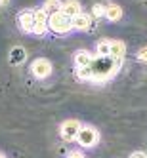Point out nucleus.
<instances>
[{"instance_id": "obj_1", "label": "nucleus", "mask_w": 147, "mask_h": 158, "mask_svg": "<svg viewBox=\"0 0 147 158\" xmlns=\"http://www.w3.org/2000/svg\"><path fill=\"white\" fill-rule=\"evenodd\" d=\"M120 61H115L111 57H97L92 59L90 69H92V80H107L119 71Z\"/></svg>"}, {"instance_id": "obj_2", "label": "nucleus", "mask_w": 147, "mask_h": 158, "mask_svg": "<svg viewBox=\"0 0 147 158\" xmlns=\"http://www.w3.org/2000/svg\"><path fill=\"white\" fill-rule=\"evenodd\" d=\"M48 29H52L55 35H67L73 25H71V17H67L63 12H58V14H52L48 17Z\"/></svg>"}, {"instance_id": "obj_3", "label": "nucleus", "mask_w": 147, "mask_h": 158, "mask_svg": "<svg viewBox=\"0 0 147 158\" xmlns=\"http://www.w3.org/2000/svg\"><path fill=\"white\" fill-rule=\"evenodd\" d=\"M76 141H78V145H82L84 149H92V147H96L97 141H99V133L92 126H82L80 130H78Z\"/></svg>"}, {"instance_id": "obj_4", "label": "nucleus", "mask_w": 147, "mask_h": 158, "mask_svg": "<svg viewBox=\"0 0 147 158\" xmlns=\"http://www.w3.org/2000/svg\"><path fill=\"white\" fill-rule=\"evenodd\" d=\"M80 128H82V124L78 120H75V118H71V120H65L59 126V133H61V137L65 141H75Z\"/></svg>"}, {"instance_id": "obj_5", "label": "nucleus", "mask_w": 147, "mask_h": 158, "mask_svg": "<svg viewBox=\"0 0 147 158\" xmlns=\"http://www.w3.org/2000/svg\"><path fill=\"white\" fill-rule=\"evenodd\" d=\"M31 73L35 74L37 78H48L52 74V63L48 59H44V57H38L32 61L31 65Z\"/></svg>"}, {"instance_id": "obj_6", "label": "nucleus", "mask_w": 147, "mask_h": 158, "mask_svg": "<svg viewBox=\"0 0 147 158\" xmlns=\"http://www.w3.org/2000/svg\"><path fill=\"white\" fill-rule=\"evenodd\" d=\"M19 27L25 32H32V27H35V12L32 10H25L19 14Z\"/></svg>"}, {"instance_id": "obj_7", "label": "nucleus", "mask_w": 147, "mask_h": 158, "mask_svg": "<svg viewBox=\"0 0 147 158\" xmlns=\"http://www.w3.org/2000/svg\"><path fill=\"white\" fill-rule=\"evenodd\" d=\"M124 53H126V46H124V42H120V40H113L111 46H109V57L115 59V61H122Z\"/></svg>"}, {"instance_id": "obj_8", "label": "nucleus", "mask_w": 147, "mask_h": 158, "mask_svg": "<svg viewBox=\"0 0 147 158\" xmlns=\"http://www.w3.org/2000/svg\"><path fill=\"white\" fill-rule=\"evenodd\" d=\"M90 23H92V17H90L88 14H82V12L78 15H75V17H71V25L76 31H86L90 27Z\"/></svg>"}, {"instance_id": "obj_9", "label": "nucleus", "mask_w": 147, "mask_h": 158, "mask_svg": "<svg viewBox=\"0 0 147 158\" xmlns=\"http://www.w3.org/2000/svg\"><path fill=\"white\" fill-rule=\"evenodd\" d=\"M92 53H90L88 50H78L75 53V65L80 69V67H90V63H92Z\"/></svg>"}, {"instance_id": "obj_10", "label": "nucleus", "mask_w": 147, "mask_h": 158, "mask_svg": "<svg viewBox=\"0 0 147 158\" xmlns=\"http://www.w3.org/2000/svg\"><path fill=\"white\" fill-rule=\"evenodd\" d=\"M61 12L67 17H75V15L80 14V4H78L76 0H67V2H63V6H61Z\"/></svg>"}, {"instance_id": "obj_11", "label": "nucleus", "mask_w": 147, "mask_h": 158, "mask_svg": "<svg viewBox=\"0 0 147 158\" xmlns=\"http://www.w3.org/2000/svg\"><path fill=\"white\" fill-rule=\"evenodd\" d=\"M25 59H27V52H25V48H21V46L12 48V52H10V63H12V65H21Z\"/></svg>"}, {"instance_id": "obj_12", "label": "nucleus", "mask_w": 147, "mask_h": 158, "mask_svg": "<svg viewBox=\"0 0 147 158\" xmlns=\"http://www.w3.org/2000/svg\"><path fill=\"white\" fill-rule=\"evenodd\" d=\"M105 17L109 21H119L122 17V8L117 4H107L105 6Z\"/></svg>"}, {"instance_id": "obj_13", "label": "nucleus", "mask_w": 147, "mask_h": 158, "mask_svg": "<svg viewBox=\"0 0 147 158\" xmlns=\"http://www.w3.org/2000/svg\"><path fill=\"white\" fill-rule=\"evenodd\" d=\"M61 0H46L44 2V12H46L48 15H52V14H58V12H61Z\"/></svg>"}, {"instance_id": "obj_14", "label": "nucleus", "mask_w": 147, "mask_h": 158, "mask_svg": "<svg viewBox=\"0 0 147 158\" xmlns=\"http://www.w3.org/2000/svg\"><path fill=\"white\" fill-rule=\"evenodd\" d=\"M109 46H111L109 40H101V42H97V46H96L97 57H109Z\"/></svg>"}, {"instance_id": "obj_15", "label": "nucleus", "mask_w": 147, "mask_h": 158, "mask_svg": "<svg viewBox=\"0 0 147 158\" xmlns=\"http://www.w3.org/2000/svg\"><path fill=\"white\" fill-rule=\"evenodd\" d=\"M48 17L50 15L40 8V10H37V12H35V23H38V25H48Z\"/></svg>"}, {"instance_id": "obj_16", "label": "nucleus", "mask_w": 147, "mask_h": 158, "mask_svg": "<svg viewBox=\"0 0 147 158\" xmlns=\"http://www.w3.org/2000/svg\"><path fill=\"white\" fill-rule=\"evenodd\" d=\"M76 76L80 80H92V69L90 67H80V69H76Z\"/></svg>"}, {"instance_id": "obj_17", "label": "nucleus", "mask_w": 147, "mask_h": 158, "mask_svg": "<svg viewBox=\"0 0 147 158\" xmlns=\"http://www.w3.org/2000/svg\"><path fill=\"white\" fill-rule=\"evenodd\" d=\"M92 15H94V17L105 15V6H103V4H94V6H92Z\"/></svg>"}, {"instance_id": "obj_18", "label": "nucleus", "mask_w": 147, "mask_h": 158, "mask_svg": "<svg viewBox=\"0 0 147 158\" xmlns=\"http://www.w3.org/2000/svg\"><path fill=\"white\" fill-rule=\"evenodd\" d=\"M138 59H140V61H143V63H147V46H145V48H141V50L138 52Z\"/></svg>"}, {"instance_id": "obj_19", "label": "nucleus", "mask_w": 147, "mask_h": 158, "mask_svg": "<svg viewBox=\"0 0 147 158\" xmlns=\"http://www.w3.org/2000/svg\"><path fill=\"white\" fill-rule=\"evenodd\" d=\"M67 158H84V154L80 151H73V152H69V156H67Z\"/></svg>"}, {"instance_id": "obj_20", "label": "nucleus", "mask_w": 147, "mask_h": 158, "mask_svg": "<svg viewBox=\"0 0 147 158\" xmlns=\"http://www.w3.org/2000/svg\"><path fill=\"white\" fill-rule=\"evenodd\" d=\"M130 158H147V154H145V152H141V151H138V152H134Z\"/></svg>"}, {"instance_id": "obj_21", "label": "nucleus", "mask_w": 147, "mask_h": 158, "mask_svg": "<svg viewBox=\"0 0 147 158\" xmlns=\"http://www.w3.org/2000/svg\"><path fill=\"white\" fill-rule=\"evenodd\" d=\"M10 2V0H0V4H8Z\"/></svg>"}, {"instance_id": "obj_22", "label": "nucleus", "mask_w": 147, "mask_h": 158, "mask_svg": "<svg viewBox=\"0 0 147 158\" xmlns=\"http://www.w3.org/2000/svg\"><path fill=\"white\" fill-rule=\"evenodd\" d=\"M0 158H6V156H4V154H0Z\"/></svg>"}]
</instances>
